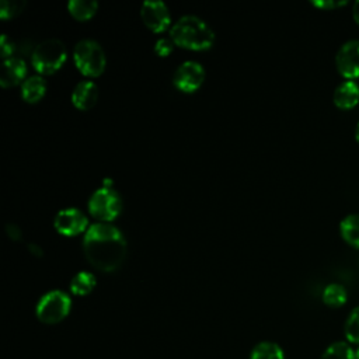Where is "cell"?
<instances>
[{"label": "cell", "instance_id": "1", "mask_svg": "<svg viewBox=\"0 0 359 359\" xmlns=\"http://www.w3.org/2000/svg\"><path fill=\"white\" fill-rule=\"evenodd\" d=\"M83 250L94 268L112 272L122 265L126 257V240L118 227L108 223H93L86 230Z\"/></svg>", "mask_w": 359, "mask_h": 359}, {"label": "cell", "instance_id": "2", "mask_svg": "<svg viewBox=\"0 0 359 359\" xmlns=\"http://www.w3.org/2000/svg\"><path fill=\"white\" fill-rule=\"evenodd\" d=\"M170 38L175 45L199 50L212 46L215 41V32L198 15L185 14L171 25Z\"/></svg>", "mask_w": 359, "mask_h": 359}, {"label": "cell", "instance_id": "3", "mask_svg": "<svg viewBox=\"0 0 359 359\" xmlns=\"http://www.w3.org/2000/svg\"><path fill=\"white\" fill-rule=\"evenodd\" d=\"M66 55V46L60 39L48 38L34 48L31 62L39 73L50 74L63 65Z\"/></svg>", "mask_w": 359, "mask_h": 359}, {"label": "cell", "instance_id": "4", "mask_svg": "<svg viewBox=\"0 0 359 359\" xmlns=\"http://www.w3.org/2000/svg\"><path fill=\"white\" fill-rule=\"evenodd\" d=\"M73 57L77 69L86 76H98L105 67V53L102 46L90 38L80 39L74 45Z\"/></svg>", "mask_w": 359, "mask_h": 359}, {"label": "cell", "instance_id": "5", "mask_svg": "<svg viewBox=\"0 0 359 359\" xmlns=\"http://www.w3.org/2000/svg\"><path fill=\"white\" fill-rule=\"evenodd\" d=\"M70 296L63 290H50L45 293L36 303V317L45 324H56L62 321L70 311Z\"/></svg>", "mask_w": 359, "mask_h": 359}, {"label": "cell", "instance_id": "6", "mask_svg": "<svg viewBox=\"0 0 359 359\" xmlns=\"http://www.w3.org/2000/svg\"><path fill=\"white\" fill-rule=\"evenodd\" d=\"M88 209L97 219L105 222L112 220L119 215L122 209V199L112 187L104 184L101 188L91 194L88 199Z\"/></svg>", "mask_w": 359, "mask_h": 359}, {"label": "cell", "instance_id": "7", "mask_svg": "<svg viewBox=\"0 0 359 359\" xmlns=\"http://www.w3.org/2000/svg\"><path fill=\"white\" fill-rule=\"evenodd\" d=\"M205 79V69L199 62L185 60L182 62L172 74L174 86L185 93L195 91Z\"/></svg>", "mask_w": 359, "mask_h": 359}, {"label": "cell", "instance_id": "8", "mask_svg": "<svg viewBox=\"0 0 359 359\" xmlns=\"http://www.w3.org/2000/svg\"><path fill=\"white\" fill-rule=\"evenodd\" d=\"M335 65L339 74L348 80L359 77V41L349 39L341 45L335 55Z\"/></svg>", "mask_w": 359, "mask_h": 359}, {"label": "cell", "instance_id": "9", "mask_svg": "<svg viewBox=\"0 0 359 359\" xmlns=\"http://www.w3.org/2000/svg\"><path fill=\"white\" fill-rule=\"evenodd\" d=\"M53 226L60 234L76 236L88 229V219L80 209L65 208L56 213Z\"/></svg>", "mask_w": 359, "mask_h": 359}, {"label": "cell", "instance_id": "10", "mask_svg": "<svg viewBox=\"0 0 359 359\" xmlns=\"http://www.w3.org/2000/svg\"><path fill=\"white\" fill-rule=\"evenodd\" d=\"M140 15L143 22L154 32L164 31L171 21L168 7L161 0L143 1L140 7Z\"/></svg>", "mask_w": 359, "mask_h": 359}, {"label": "cell", "instance_id": "11", "mask_svg": "<svg viewBox=\"0 0 359 359\" xmlns=\"http://www.w3.org/2000/svg\"><path fill=\"white\" fill-rule=\"evenodd\" d=\"M25 74H27V63H25V60L22 57L11 56L8 59H4L3 65H1L0 83H1L3 87L15 86L17 83L22 81Z\"/></svg>", "mask_w": 359, "mask_h": 359}, {"label": "cell", "instance_id": "12", "mask_svg": "<svg viewBox=\"0 0 359 359\" xmlns=\"http://www.w3.org/2000/svg\"><path fill=\"white\" fill-rule=\"evenodd\" d=\"M98 98V87L91 80L79 81L72 91V101L79 109L91 108Z\"/></svg>", "mask_w": 359, "mask_h": 359}, {"label": "cell", "instance_id": "13", "mask_svg": "<svg viewBox=\"0 0 359 359\" xmlns=\"http://www.w3.org/2000/svg\"><path fill=\"white\" fill-rule=\"evenodd\" d=\"M334 104L341 109H351L359 102V86L355 80H345L334 91Z\"/></svg>", "mask_w": 359, "mask_h": 359}, {"label": "cell", "instance_id": "14", "mask_svg": "<svg viewBox=\"0 0 359 359\" xmlns=\"http://www.w3.org/2000/svg\"><path fill=\"white\" fill-rule=\"evenodd\" d=\"M46 91V81L41 76H29L22 81L21 95L28 102H36Z\"/></svg>", "mask_w": 359, "mask_h": 359}, {"label": "cell", "instance_id": "15", "mask_svg": "<svg viewBox=\"0 0 359 359\" xmlns=\"http://www.w3.org/2000/svg\"><path fill=\"white\" fill-rule=\"evenodd\" d=\"M339 233L349 245L359 248V213L345 216L339 223Z\"/></svg>", "mask_w": 359, "mask_h": 359}, {"label": "cell", "instance_id": "16", "mask_svg": "<svg viewBox=\"0 0 359 359\" xmlns=\"http://www.w3.org/2000/svg\"><path fill=\"white\" fill-rule=\"evenodd\" d=\"M321 299L328 307H341L348 300V292L339 283H330L324 287Z\"/></svg>", "mask_w": 359, "mask_h": 359}, {"label": "cell", "instance_id": "17", "mask_svg": "<svg viewBox=\"0 0 359 359\" xmlns=\"http://www.w3.org/2000/svg\"><path fill=\"white\" fill-rule=\"evenodd\" d=\"M95 282H97L95 276L91 272L81 271V272H77L72 278V280H70V290L74 294L84 296V294H88L94 289Z\"/></svg>", "mask_w": 359, "mask_h": 359}, {"label": "cell", "instance_id": "18", "mask_svg": "<svg viewBox=\"0 0 359 359\" xmlns=\"http://www.w3.org/2000/svg\"><path fill=\"white\" fill-rule=\"evenodd\" d=\"M250 359H285V353L278 344L264 341L252 348Z\"/></svg>", "mask_w": 359, "mask_h": 359}, {"label": "cell", "instance_id": "19", "mask_svg": "<svg viewBox=\"0 0 359 359\" xmlns=\"http://www.w3.org/2000/svg\"><path fill=\"white\" fill-rule=\"evenodd\" d=\"M320 359H356V355L349 342L337 341L325 348Z\"/></svg>", "mask_w": 359, "mask_h": 359}, {"label": "cell", "instance_id": "20", "mask_svg": "<svg viewBox=\"0 0 359 359\" xmlns=\"http://www.w3.org/2000/svg\"><path fill=\"white\" fill-rule=\"evenodd\" d=\"M98 3L95 0H70L67 8L70 14L77 20H87L97 11Z\"/></svg>", "mask_w": 359, "mask_h": 359}, {"label": "cell", "instance_id": "21", "mask_svg": "<svg viewBox=\"0 0 359 359\" xmlns=\"http://www.w3.org/2000/svg\"><path fill=\"white\" fill-rule=\"evenodd\" d=\"M344 334L346 342H349L351 345H359V306L352 309V311L346 317Z\"/></svg>", "mask_w": 359, "mask_h": 359}, {"label": "cell", "instance_id": "22", "mask_svg": "<svg viewBox=\"0 0 359 359\" xmlns=\"http://www.w3.org/2000/svg\"><path fill=\"white\" fill-rule=\"evenodd\" d=\"M25 7V0H1L0 1V17L8 18L20 14Z\"/></svg>", "mask_w": 359, "mask_h": 359}, {"label": "cell", "instance_id": "23", "mask_svg": "<svg viewBox=\"0 0 359 359\" xmlns=\"http://www.w3.org/2000/svg\"><path fill=\"white\" fill-rule=\"evenodd\" d=\"M174 41L171 38H158L154 43V52L158 56H167L172 52L174 49Z\"/></svg>", "mask_w": 359, "mask_h": 359}, {"label": "cell", "instance_id": "24", "mask_svg": "<svg viewBox=\"0 0 359 359\" xmlns=\"http://www.w3.org/2000/svg\"><path fill=\"white\" fill-rule=\"evenodd\" d=\"M0 49H1V56L4 59L11 57L10 55L14 52V42L6 34H3L0 38Z\"/></svg>", "mask_w": 359, "mask_h": 359}, {"label": "cell", "instance_id": "25", "mask_svg": "<svg viewBox=\"0 0 359 359\" xmlns=\"http://www.w3.org/2000/svg\"><path fill=\"white\" fill-rule=\"evenodd\" d=\"M311 4L313 6H316V7H318V8H325V10H328V8H335V7H339V6H344V4H346V1H335V0H314V1H311Z\"/></svg>", "mask_w": 359, "mask_h": 359}, {"label": "cell", "instance_id": "26", "mask_svg": "<svg viewBox=\"0 0 359 359\" xmlns=\"http://www.w3.org/2000/svg\"><path fill=\"white\" fill-rule=\"evenodd\" d=\"M352 17L355 20V22L359 25V0H356L353 3V7H352Z\"/></svg>", "mask_w": 359, "mask_h": 359}, {"label": "cell", "instance_id": "27", "mask_svg": "<svg viewBox=\"0 0 359 359\" xmlns=\"http://www.w3.org/2000/svg\"><path fill=\"white\" fill-rule=\"evenodd\" d=\"M355 139L359 143V122L356 123V128H355Z\"/></svg>", "mask_w": 359, "mask_h": 359}, {"label": "cell", "instance_id": "28", "mask_svg": "<svg viewBox=\"0 0 359 359\" xmlns=\"http://www.w3.org/2000/svg\"><path fill=\"white\" fill-rule=\"evenodd\" d=\"M355 355H356V359H359V345H358V348L355 349Z\"/></svg>", "mask_w": 359, "mask_h": 359}]
</instances>
